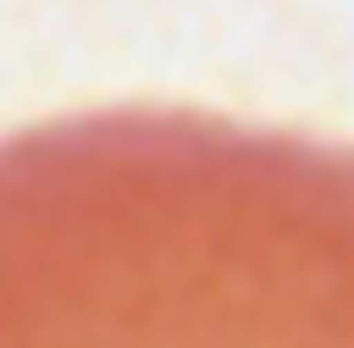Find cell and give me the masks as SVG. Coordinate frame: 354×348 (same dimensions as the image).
Listing matches in <instances>:
<instances>
[{"instance_id": "cell-1", "label": "cell", "mask_w": 354, "mask_h": 348, "mask_svg": "<svg viewBox=\"0 0 354 348\" xmlns=\"http://www.w3.org/2000/svg\"><path fill=\"white\" fill-rule=\"evenodd\" d=\"M0 348H354V143L174 106L0 137Z\"/></svg>"}]
</instances>
